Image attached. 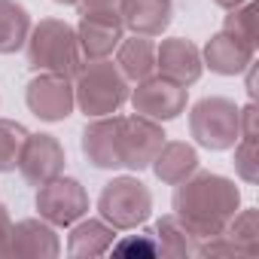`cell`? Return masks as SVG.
Returning <instances> with one entry per match:
<instances>
[{
  "label": "cell",
  "mask_w": 259,
  "mask_h": 259,
  "mask_svg": "<svg viewBox=\"0 0 259 259\" xmlns=\"http://www.w3.org/2000/svg\"><path fill=\"white\" fill-rule=\"evenodd\" d=\"M82 156L89 159L92 168L101 171H116L119 165V150H116V113L113 116H95L85 122L79 135Z\"/></svg>",
  "instance_id": "15"
},
{
  "label": "cell",
  "mask_w": 259,
  "mask_h": 259,
  "mask_svg": "<svg viewBox=\"0 0 259 259\" xmlns=\"http://www.w3.org/2000/svg\"><path fill=\"white\" fill-rule=\"evenodd\" d=\"M235 156H232V165H235V174L244 180V183H256L259 180V147L253 138H238L235 141Z\"/></svg>",
  "instance_id": "25"
},
{
  "label": "cell",
  "mask_w": 259,
  "mask_h": 259,
  "mask_svg": "<svg viewBox=\"0 0 259 259\" xmlns=\"http://www.w3.org/2000/svg\"><path fill=\"white\" fill-rule=\"evenodd\" d=\"M25 55L34 73H58L67 79H73L85 64L76 28L64 19H40L37 25H31V34L25 40Z\"/></svg>",
  "instance_id": "2"
},
{
  "label": "cell",
  "mask_w": 259,
  "mask_h": 259,
  "mask_svg": "<svg viewBox=\"0 0 259 259\" xmlns=\"http://www.w3.org/2000/svg\"><path fill=\"white\" fill-rule=\"evenodd\" d=\"M210 4H217L220 10H235V7H241V4H247V0H210Z\"/></svg>",
  "instance_id": "31"
},
{
  "label": "cell",
  "mask_w": 259,
  "mask_h": 259,
  "mask_svg": "<svg viewBox=\"0 0 259 259\" xmlns=\"http://www.w3.org/2000/svg\"><path fill=\"white\" fill-rule=\"evenodd\" d=\"M31 25V13L19 0H0V55H16L25 49Z\"/></svg>",
  "instance_id": "21"
},
{
  "label": "cell",
  "mask_w": 259,
  "mask_h": 259,
  "mask_svg": "<svg viewBox=\"0 0 259 259\" xmlns=\"http://www.w3.org/2000/svg\"><path fill=\"white\" fill-rule=\"evenodd\" d=\"M10 229H13V217H10L7 204H0V256L7 253V238H10Z\"/></svg>",
  "instance_id": "29"
},
{
  "label": "cell",
  "mask_w": 259,
  "mask_h": 259,
  "mask_svg": "<svg viewBox=\"0 0 259 259\" xmlns=\"http://www.w3.org/2000/svg\"><path fill=\"white\" fill-rule=\"evenodd\" d=\"M189 135L198 147L210 153H226L235 147L238 135V104L220 95L201 98L189 110Z\"/></svg>",
  "instance_id": "5"
},
{
  "label": "cell",
  "mask_w": 259,
  "mask_h": 259,
  "mask_svg": "<svg viewBox=\"0 0 259 259\" xmlns=\"http://www.w3.org/2000/svg\"><path fill=\"white\" fill-rule=\"evenodd\" d=\"M256 119H259V107H256V101L238 107V135H241V138H253V141L259 138Z\"/></svg>",
  "instance_id": "27"
},
{
  "label": "cell",
  "mask_w": 259,
  "mask_h": 259,
  "mask_svg": "<svg viewBox=\"0 0 259 259\" xmlns=\"http://www.w3.org/2000/svg\"><path fill=\"white\" fill-rule=\"evenodd\" d=\"M113 256H159V244L153 232H138V235H122L110 247Z\"/></svg>",
  "instance_id": "26"
},
{
  "label": "cell",
  "mask_w": 259,
  "mask_h": 259,
  "mask_svg": "<svg viewBox=\"0 0 259 259\" xmlns=\"http://www.w3.org/2000/svg\"><path fill=\"white\" fill-rule=\"evenodd\" d=\"M25 104L43 122H64L76 110L73 79L58 73H37L25 89Z\"/></svg>",
  "instance_id": "9"
},
{
  "label": "cell",
  "mask_w": 259,
  "mask_h": 259,
  "mask_svg": "<svg viewBox=\"0 0 259 259\" xmlns=\"http://www.w3.org/2000/svg\"><path fill=\"white\" fill-rule=\"evenodd\" d=\"M156 73L180 82V85H195L204 73L201 49L186 40V37H168L156 46Z\"/></svg>",
  "instance_id": "12"
},
{
  "label": "cell",
  "mask_w": 259,
  "mask_h": 259,
  "mask_svg": "<svg viewBox=\"0 0 259 259\" xmlns=\"http://www.w3.org/2000/svg\"><path fill=\"white\" fill-rule=\"evenodd\" d=\"M64 162H67L64 144L55 135L40 132V135H28L25 150H22V159H19V171H22L25 183L43 186L46 180L64 174Z\"/></svg>",
  "instance_id": "10"
},
{
  "label": "cell",
  "mask_w": 259,
  "mask_h": 259,
  "mask_svg": "<svg viewBox=\"0 0 259 259\" xmlns=\"http://www.w3.org/2000/svg\"><path fill=\"white\" fill-rule=\"evenodd\" d=\"M198 150L186 141H165L162 150L156 153L153 159V174L156 180H162L165 186H177L183 180H189L195 171H198Z\"/></svg>",
  "instance_id": "17"
},
{
  "label": "cell",
  "mask_w": 259,
  "mask_h": 259,
  "mask_svg": "<svg viewBox=\"0 0 259 259\" xmlns=\"http://www.w3.org/2000/svg\"><path fill=\"white\" fill-rule=\"evenodd\" d=\"M168 141L162 122L147 119V116H116V150H119V165L128 171H147Z\"/></svg>",
  "instance_id": "6"
},
{
  "label": "cell",
  "mask_w": 259,
  "mask_h": 259,
  "mask_svg": "<svg viewBox=\"0 0 259 259\" xmlns=\"http://www.w3.org/2000/svg\"><path fill=\"white\" fill-rule=\"evenodd\" d=\"M116 229L101 220V217H82L70 226V235H67V253L76 256V259H89V256H104L110 253L113 241H116Z\"/></svg>",
  "instance_id": "18"
},
{
  "label": "cell",
  "mask_w": 259,
  "mask_h": 259,
  "mask_svg": "<svg viewBox=\"0 0 259 259\" xmlns=\"http://www.w3.org/2000/svg\"><path fill=\"white\" fill-rule=\"evenodd\" d=\"M174 22L171 0H125L122 4V25L125 31L141 37H162Z\"/></svg>",
  "instance_id": "16"
},
{
  "label": "cell",
  "mask_w": 259,
  "mask_h": 259,
  "mask_svg": "<svg viewBox=\"0 0 259 259\" xmlns=\"http://www.w3.org/2000/svg\"><path fill=\"white\" fill-rule=\"evenodd\" d=\"M37 213L52 223L55 229H70L76 220L89 213V192L76 177H52L43 186H37Z\"/></svg>",
  "instance_id": "7"
},
{
  "label": "cell",
  "mask_w": 259,
  "mask_h": 259,
  "mask_svg": "<svg viewBox=\"0 0 259 259\" xmlns=\"http://www.w3.org/2000/svg\"><path fill=\"white\" fill-rule=\"evenodd\" d=\"M28 128L16 119H0V174H13L19 168L25 141H28Z\"/></svg>",
  "instance_id": "22"
},
{
  "label": "cell",
  "mask_w": 259,
  "mask_h": 259,
  "mask_svg": "<svg viewBox=\"0 0 259 259\" xmlns=\"http://www.w3.org/2000/svg\"><path fill=\"white\" fill-rule=\"evenodd\" d=\"M55 4H61V7H76L79 0H55Z\"/></svg>",
  "instance_id": "32"
},
{
  "label": "cell",
  "mask_w": 259,
  "mask_h": 259,
  "mask_svg": "<svg viewBox=\"0 0 259 259\" xmlns=\"http://www.w3.org/2000/svg\"><path fill=\"white\" fill-rule=\"evenodd\" d=\"M156 244H159V253L162 256H171V259H189V256H198V235L177 217V213H165L156 229Z\"/></svg>",
  "instance_id": "20"
},
{
  "label": "cell",
  "mask_w": 259,
  "mask_h": 259,
  "mask_svg": "<svg viewBox=\"0 0 259 259\" xmlns=\"http://www.w3.org/2000/svg\"><path fill=\"white\" fill-rule=\"evenodd\" d=\"M122 4L125 0H79V16L82 13H110V16H122Z\"/></svg>",
  "instance_id": "28"
},
{
  "label": "cell",
  "mask_w": 259,
  "mask_h": 259,
  "mask_svg": "<svg viewBox=\"0 0 259 259\" xmlns=\"http://www.w3.org/2000/svg\"><path fill=\"white\" fill-rule=\"evenodd\" d=\"M174 213L198 235L210 238L220 235L229 220L241 207V189L235 180L213 174V171H195L189 180L174 186Z\"/></svg>",
  "instance_id": "1"
},
{
  "label": "cell",
  "mask_w": 259,
  "mask_h": 259,
  "mask_svg": "<svg viewBox=\"0 0 259 259\" xmlns=\"http://www.w3.org/2000/svg\"><path fill=\"white\" fill-rule=\"evenodd\" d=\"M201 61H204V67H210L220 76H241L256 61V46H250L226 31H217L201 49Z\"/></svg>",
  "instance_id": "14"
},
{
  "label": "cell",
  "mask_w": 259,
  "mask_h": 259,
  "mask_svg": "<svg viewBox=\"0 0 259 259\" xmlns=\"http://www.w3.org/2000/svg\"><path fill=\"white\" fill-rule=\"evenodd\" d=\"M125 37V25L122 16H110V13H82L79 25H76V40L79 49L85 55V61H98V58H113L116 46Z\"/></svg>",
  "instance_id": "13"
},
{
  "label": "cell",
  "mask_w": 259,
  "mask_h": 259,
  "mask_svg": "<svg viewBox=\"0 0 259 259\" xmlns=\"http://www.w3.org/2000/svg\"><path fill=\"white\" fill-rule=\"evenodd\" d=\"M113 61L132 85L153 76L156 73V43H153V37H141V34L122 37V43L116 46Z\"/></svg>",
  "instance_id": "19"
},
{
  "label": "cell",
  "mask_w": 259,
  "mask_h": 259,
  "mask_svg": "<svg viewBox=\"0 0 259 259\" xmlns=\"http://www.w3.org/2000/svg\"><path fill=\"white\" fill-rule=\"evenodd\" d=\"M253 64H256V61H253ZM253 64L244 70V73H247V95H250V101H256V95H259V89H256V79H253Z\"/></svg>",
  "instance_id": "30"
},
{
  "label": "cell",
  "mask_w": 259,
  "mask_h": 259,
  "mask_svg": "<svg viewBox=\"0 0 259 259\" xmlns=\"http://www.w3.org/2000/svg\"><path fill=\"white\" fill-rule=\"evenodd\" d=\"M128 104H132V110L138 116H147L156 122H171L186 113L189 89L162 73H153V76L135 82V89L128 92Z\"/></svg>",
  "instance_id": "8"
},
{
  "label": "cell",
  "mask_w": 259,
  "mask_h": 259,
  "mask_svg": "<svg viewBox=\"0 0 259 259\" xmlns=\"http://www.w3.org/2000/svg\"><path fill=\"white\" fill-rule=\"evenodd\" d=\"M98 217L107 220L116 232L141 229L153 217V192L138 174H122L104 183L98 195Z\"/></svg>",
  "instance_id": "4"
},
{
  "label": "cell",
  "mask_w": 259,
  "mask_h": 259,
  "mask_svg": "<svg viewBox=\"0 0 259 259\" xmlns=\"http://www.w3.org/2000/svg\"><path fill=\"white\" fill-rule=\"evenodd\" d=\"M61 253V238L52 223L43 217H28L13 223L10 238H7V253L16 259H55Z\"/></svg>",
  "instance_id": "11"
},
{
  "label": "cell",
  "mask_w": 259,
  "mask_h": 259,
  "mask_svg": "<svg viewBox=\"0 0 259 259\" xmlns=\"http://www.w3.org/2000/svg\"><path fill=\"white\" fill-rule=\"evenodd\" d=\"M223 232L244 250V256L259 253V213H256V207H238V213L229 220V226Z\"/></svg>",
  "instance_id": "23"
},
{
  "label": "cell",
  "mask_w": 259,
  "mask_h": 259,
  "mask_svg": "<svg viewBox=\"0 0 259 259\" xmlns=\"http://www.w3.org/2000/svg\"><path fill=\"white\" fill-rule=\"evenodd\" d=\"M128 92H132V82L122 76L113 58L85 61L82 70L73 76V98L85 119L119 113L128 104Z\"/></svg>",
  "instance_id": "3"
},
{
  "label": "cell",
  "mask_w": 259,
  "mask_h": 259,
  "mask_svg": "<svg viewBox=\"0 0 259 259\" xmlns=\"http://www.w3.org/2000/svg\"><path fill=\"white\" fill-rule=\"evenodd\" d=\"M256 16H259V7H256V0H247V4L235 7V10H226V19H223V28L226 34L256 46Z\"/></svg>",
  "instance_id": "24"
}]
</instances>
